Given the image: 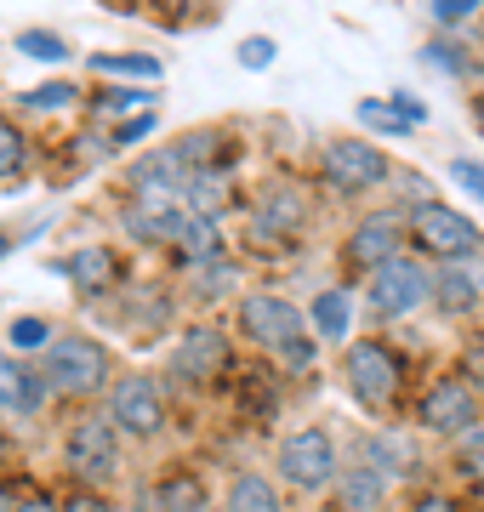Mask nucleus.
<instances>
[{
	"mask_svg": "<svg viewBox=\"0 0 484 512\" xmlns=\"http://www.w3.org/2000/svg\"><path fill=\"white\" fill-rule=\"evenodd\" d=\"M240 325H245L251 342L285 353L291 365L314 359V348H308V313H302L297 302H285V296H245L240 302Z\"/></svg>",
	"mask_w": 484,
	"mask_h": 512,
	"instance_id": "nucleus-1",
	"label": "nucleus"
},
{
	"mask_svg": "<svg viewBox=\"0 0 484 512\" xmlns=\"http://www.w3.org/2000/svg\"><path fill=\"white\" fill-rule=\"evenodd\" d=\"M52 393H69V399H86L109 382V353L97 348L92 336H57L46 348V365H40Z\"/></svg>",
	"mask_w": 484,
	"mask_h": 512,
	"instance_id": "nucleus-2",
	"label": "nucleus"
},
{
	"mask_svg": "<svg viewBox=\"0 0 484 512\" xmlns=\"http://www.w3.org/2000/svg\"><path fill=\"white\" fill-rule=\"evenodd\" d=\"M348 387H354L359 404H371V410H388L399 399V387H405V370L393 359L388 342H354L348 348Z\"/></svg>",
	"mask_w": 484,
	"mask_h": 512,
	"instance_id": "nucleus-3",
	"label": "nucleus"
},
{
	"mask_svg": "<svg viewBox=\"0 0 484 512\" xmlns=\"http://www.w3.org/2000/svg\"><path fill=\"white\" fill-rule=\"evenodd\" d=\"M280 478L297 484V490H325L336 473V450H331V433L325 427H302L280 444Z\"/></svg>",
	"mask_w": 484,
	"mask_h": 512,
	"instance_id": "nucleus-4",
	"label": "nucleus"
},
{
	"mask_svg": "<svg viewBox=\"0 0 484 512\" xmlns=\"http://www.w3.org/2000/svg\"><path fill=\"white\" fill-rule=\"evenodd\" d=\"M109 421H114V433L154 439V433H160V421H166L160 382H154V376H126V382H114L109 387Z\"/></svg>",
	"mask_w": 484,
	"mask_h": 512,
	"instance_id": "nucleus-5",
	"label": "nucleus"
},
{
	"mask_svg": "<svg viewBox=\"0 0 484 512\" xmlns=\"http://www.w3.org/2000/svg\"><path fill=\"white\" fill-rule=\"evenodd\" d=\"M410 234L422 239L433 256H445V262H462V256L479 251V228L462 217V211H450L439 200H422L410 211Z\"/></svg>",
	"mask_w": 484,
	"mask_h": 512,
	"instance_id": "nucleus-6",
	"label": "nucleus"
},
{
	"mask_svg": "<svg viewBox=\"0 0 484 512\" xmlns=\"http://www.w3.org/2000/svg\"><path fill=\"white\" fill-rule=\"evenodd\" d=\"M433 296V274L422 268V262H410V256H393L388 268L371 279V308L382 313V319H405L416 302H428Z\"/></svg>",
	"mask_w": 484,
	"mask_h": 512,
	"instance_id": "nucleus-7",
	"label": "nucleus"
},
{
	"mask_svg": "<svg viewBox=\"0 0 484 512\" xmlns=\"http://www.w3.org/2000/svg\"><path fill=\"white\" fill-rule=\"evenodd\" d=\"M126 188H131V200H177V194L188 188L183 148H154V154H143V160H131Z\"/></svg>",
	"mask_w": 484,
	"mask_h": 512,
	"instance_id": "nucleus-8",
	"label": "nucleus"
},
{
	"mask_svg": "<svg viewBox=\"0 0 484 512\" xmlns=\"http://www.w3.org/2000/svg\"><path fill=\"white\" fill-rule=\"evenodd\" d=\"M473 416H479V393L467 387V376L433 382L428 399H422V427H428V433H467Z\"/></svg>",
	"mask_w": 484,
	"mask_h": 512,
	"instance_id": "nucleus-9",
	"label": "nucleus"
},
{
	"mask_svg": "<svg viewBox=\"0 0 484 512\" xmlns=\"http://www.w3.org/2000/svg\"><path fill=\"white\" fill-rule=\"evenodd\" d=\"M114 461H120V439H114V421H80L69 433V467L86 484H109Z\"/></svg>",
	"mask_w": 484,
	"mask_h": 512,
	"instance_id": "nucleus-10",
	"label": "nucleus"
},
{
	"mask_svg": "<svg viewBox=\"0 0 484 512\" xmlns=\"http://www.w3.org/2000/svg\"><path fill=\"white\" fill-rule=\"evenodd\" d=\"M325 171L336 188H376L388 183V154L376 143H325Z\"/></svg>",
	"mask_w": 484,
	"mask_h": 512,
	"instance_id": "nucleus-11",
	"label": "nucleus"
},
{
	"mask_svg": "<svg viewBox=\"0 0 484 512\" xmlns=\"http://www.w3.org/2000/svg\"><path fill=\"white\" fill-rule=\"evenodd\" d=\"M399 234H405L399 211H371V217L354 228V239H348V262H354V268L382 274L393 256H399Z\"/></svg>",
	"mask_w": 484,
	"mask_h": 512,
	"instance_id": "nucleus-12",
	"label": "nucleus"
},
{
	"mask_svg": "<svg viewBox=\"0 0 484 512\" xmlns=\"http://www.w3.org/2000/svg\"><path fill=\"white\" fill-rule=\"evenodd\" d=\"M479 296H484V251L462 256V262H445L433 274V302L445 313H467Z\"/></svg>",
	"mask_w": 484,
	"mask_h": 512,
	"instance_id": "nucleus-13",
	"label": "nucleus"
},
{
	"mask_svg": "<svg viewBox=\"0 0 484 512\" xmlns=\"http://www.w3.org/2000/svg\"><path fill=\"white\" fill-rule=\"evenodd\" d=\"M228 365V342L217 325H188V336L177 342V370H183L188 382H205V376H217Z\"/></svg>",
	"mask_w": 484,
	"mask_h": 512,
	"instance_id": "nucleus-14",
	"label": "nucleus"
},
{
	"mask_svg": "<svg viewBox=\"0 0 484 512\" xmlns=\"http://www.w3.org/2000/svg\"><path fill=\"white\" fill-rule=\"evenodd\" d=\"M40 399H46V376L0 353V416H29V410H40Z\"/></svg>",
	"mask_w": 484,
	"mask_h": 512,
	"instance_id": "nucleus-15",
	"label": "nucleus"
},
{
	"mask_svg": "<svg viewBox=\"0 0 484 512\" xmlns=\"http://www.w3.org/2000/svg\"><path fill=\"white\" fill-rule=\"evenodd\" d=\"M365 467H376L382 478H410V473H416V444H410L405 433L382 427V433L365 439Z\"/></svg>",
	"mask_w": 484,
	"mask_h": 512,
	"instance_id": "nucleus-16",
	"label": "nucleus"
},
{
	"mask_svg": "<svg viewBox=\"0 0 484 512\" xmlns=\"http://www.w3.org/2000/svg\"><path fill=\"white\" fill-rule=\"evenodd\" d=\"M126 222H131V234H143V239H183V228H188V217L171 200H131Z\"/></svg>",
	"mask_w": 484,
	"mask_h": 512,
	"instance_id": "nucleus-17",
	"label": "nucleus"
},
{
	"mask_svg": "<svg viewBox=\"0 0 484 512\" xmlns=\"http://www.w3.org/2000/svg\"><path fill=\"white\" fill-rule=\"evenodd\" d=\"M359 120H365L371 131L405 137L410 126H422V120H428V109H422L416 97H393V103H376V97H365V103H359Z\"/></svg>",
	"mask_w": 484,
	"mask_h": 512,
	"instance_id": "nucleus-18",
	"label": "nucleus"
},
{
	"mask_svg": "<svg viewBox=\"0 0 484 512\" xmlns=\"http://www.w3.org/2000/svg\"><path fill=\"white\" fill-rule=\"evenodd\" d=\"M63 274H75V285H86V291H109L120 279V256L109 245H86V251H75L63 262Z\"/></svg>",
	"mask_w": 484,
	"mask_h": 512,
	"instance_id": "nucleus-19",
	"label": "nucleus"
},
{
	"mask_svg": "<svg viewBox=\"0 0 484 512\" xmlns=\"http://www.w3.org/2000/svg\"><path fill=\"white\" fill-rule=\"evenodd\" d=\"M382 484L388 478L376 473V467H348V473L336 478V501H342V512H376L382 507Z\"/></svg>",
	"mask_w": 484,
	"mask_h": 512,
	"instance_id": "nucleus-20",
	"label": "nucleus"
},
{
	"mask_svg": "<svg viewBox=\"0 0 484 512\" xmlns=\"http://www.w3.org/2000/svg\"><path fill=\"white\" fill-rule=\"evenodd\" d=\"M149 512H205V484L194 473L160 478V490L149 495Z\"/></svg>",
	"mask_w": 484,
	"mask_h": 512,
	"instance_id": "nucleus-21",
	"label": "nucleus"
},
{
	"mask_svg": "<svg viewBox=\"0 0 484 512\" xmlns=\"http://www.w3.org/2000/svg\"><path fill=\"white\" fill-rule=\"evenodd\" d=\"M308 325L325 336V342H342L348 336V325H354V308H348V296L342 291H319L314 308H308Z\"/></svg>",
	"mask_w": 484,
	"mask_h": 512,
	"instance_id": "nucleus-22",
	"label": "nucleus"
},
{
	"mask_svg": "<svg viewBox=\"0 0 484 512\" xmlns=\"http://www.w3.org/2000/svg\"><path fill=\"white\" fill-rule=\"evenodd\" d=\"M228 512H280V490L262 473H240L228 484Z\"/></svg>",
	"mask_w": 484,
	"mask_h": 512,
	"instance_id": "nucleus-23",
	"label": "nucleus"
},
{
	"mask_svg": "<svg viewBox=\"0 0 484 512\" xmlns=\"http://www.w3.org/2000/svg\"><path fill=\"white\" fill-rule=\"evenodd\" d=\"M297 222H302L297 188H274V194H268V205L257 211V234H291Z\"/></svg>",
	"mask_w": 484,
	"mask_h": 512,
	"instance_id": "nucleus-24",
	"label": "nucleus"
},
{
	"mask_svg": "<svg viewBox=\"0 0 484 512\" xmlns=\"http://www.w3.org/2000/svg\"><path fill=\"white\" fill-rule=\"evenodd\" d=\"M177 245H183V256H194V262H211V256L223 251V228H217V217H188Z\"/></svg>",
	"mask_w": 484,
	"mask_h": 512,
	"instance_id": "nucleus-25",
	"label": "nucleus"
},
{
	"mask_svg": "<svg viewBox=\"0 0 484 512\" xmlns=\"http://www.w3.org/2000/svg\"><path fill=\"white\" fill-rule=\"evenodd\" d=\"M18 52L35 57V63H63V57H69V46H63V35H52V29H23Z\"/></svg>",
	"mask_w": 484,
	"mask_h": 512,
	"instance_id": "nucleus-26",
	"label": "nucleus"
},
{
	"mask_svg": "<svg viewBox=\"0 0 484 512\" xmlns=\"http://www.w3.org/2000/svg\"><path fill=\"white\" fill-rule=\"evenodd\" d=\"M92 69L103 74H137V80H160V63L154 57H114V52H97Z\"/></svg>",
	"mask_w": 484,
	"mask_h": 512,
	"instance_id": "nucleus-27",
	"label": "nucleus"
},
{
	"mask_svg": "<svg viewBox=\"0 0 484 512\" xmlns=\"http://www.w3.org/2000/svg\"><path fill=\"white\" fill-rule=\"evenodd\" d=\"M23 160H29V148H23V131L12 120H0V177H18Z\"/></svg>",
	"mask_w": 484,
	"mask_h": 512,
	"instance_id": "nucleus-28",
	"label": "nucleus"
},
{
	"mask_svg": "<svg viewBox=\"0 0 484 512\" xmlns=\"http://www.w3.org/2000/svg\"><path fill=\"white\" fill-rule=\"evenodd\" d=\"M69 97H80L75 86H63V80H52V86H35V92H23V109H63Z\"/></svg>",
	"mask_w": 484,
	"mask_h": 512,
	"instance_id": "nucleus-29",
	"label": "nucleus"
},
{
	"mask_svg": "<svg viewBox=\"0 0 484 512\" xmlns=\"http://www.w3.org/2000/svg\"><path fill=\"white\" fill-rule=\"evenodd\" d=\"M12 348H52L46 319H18V325H12Z\"/></svg>",
	"mask_w": 484,
	"mask_h": 512,
	"instance_id": "nucleus-30",
	"label": "nucleus"
},
{
	"mask_svg": "<svg viewBox=\"0 0 484 512\" xmlns=\"http://www.w3.org/2000/svg\"><path fill=\"white\" fill-rule=\"evenodd\" d=\"M268 63H274V40L268 35H251L240 46V69H268Z\"/></svg>",
	"mask_w": 484,
	"mask_h": 512,
	"instance_id": "nucleus-31",
	"label": "nucleus"
},
{
	"mask_svg": "<svg viewBox=\"0 0 484 512\" xmlns=\"http://www.w3.org/2000/svg\"><path fill=\"white\" fill-rule=\"evenodd\" d=\"M450 183H462L473 200H484V165L479 160H456L450 165Z\"/></svg>",
	"mask_w": 484,
	"mask_h": 512,
	"instance_id": "nucleus-32",
	"label": "nucleus"
},
{
	"mask_svg": "<svg viewBox=\"0 0 484 512\" xmlns=\"http://www.w3.org/2000/svg\"><path fill=\"white\" fill-rule=\"evenodd\" d=\"M428 63H433V69H450V74H462V69H467L462 46H450V40H439V46H428Z\"/></svg>",
	"mask_w": 484,
	"mask_h": 512,
	"instance_id": "nucleus-33",
	"label": "nucleus"
},
{
	"mask_svg": "<svg viewBox=\"0 0 484 512\" xmlns=\"http://www.w3.org/2000/svg\"><path fill=\"white\" fill-rule=\"evenodd\" d=\"M228 285H234V268H228V262H211L200 274V296H223Z\"/></svg>",
	"mask_w": 484,
	"mask_h": 512,
	"instance_id": "nucleus-34",
	"label": "nucleus"
},
{
	"mask_svg": "<svg viewBox=\"0 0 484 512\" xmlns=\"http://www.w3.org/2000/svg\"><path fill=\"white\" fill-rule=\"evenodd\" d=\"M473 12H479V0H433V18L439 23H462Z\"/></svg>",
	"mask_w": 484,
	"mask_h": 512,
	"instance_id": "nucleus-35",
	"label": "nucleus"
},
{
	"mask_svg": "<svg viewBox=\"0 0 484 512\" xmlns=\"http://www.w3.org/2000/svg\"><path fill=\"white\" fill-rule=\"evenodd\" d=\"M143 103H154V92H103V109H114V114L143 109Z\"/></svg>",
	"mask_w": 484,
	"mask_h": 512,
	"instance_id": "nucleus-36",
	"label": "nucleus"
},
{
	"mask_svg": "<svg viewBox=\"0 0 484 512\" xmlns=\"http://www.w3.org/2000/svg\"><path fill=\"white\" fill-rule=\"evenodd\" d=\"M467 387H479V393H484V342L467 353Z\"/></svg>",
	"mask_w": 484,
	"mask_h": 512,
	"instance_id": "nucleus-37",
	"label": "nucleus"
},
{
	"mask_svg": "<svg viewBox=\"0 0 484 512\" xmlns=\"http://www.w3.org/2000/svg\"><path fill=\"white\" fill-rule=\"evenodd\" d=\"M410 512H462V507H456L450 495H422V501H416Z\"/></svg>",
	"mask_w": 484,
	"mask_h": 512,
	"instance_id": "nucleus-38",
	"label": "nucleus"
},
{
	"mask_svg": "<svg viewBox=\"0 0 484 512\" xmlns=\"http://www.w3.org/2000/svg\"><path fill=\"white\" fill-rule=\"evenodd\" d=\"M149 131H154V120L149 114H137L131 126H120V143H137V137H149Z\"/></svg>",
	"mask_w": 484,
	"mask_h": 512,
	"instance_id": "nucleus-39",
	"label": "nucleus"
},
{
	"mask_svg": "<svg viewBox=\"0 0 484 512\" xmlns=\"http://www.w3.org/2000/svg\"><path fill=\"white\" fill-rule=\"evenodd\" d=\"M467 473H473V478H484V433H479L473 444H467Z\"/></svg>",
	"mask_w": 484,
	"mask_h": 512,
	"instance_id": "nucleus-40",
	"label": "nucleus"
},
{
	"mask_svg": "<svg viewBox=\"0 0 484 512\" xmlns=\"http://www.w3.org/2000/svg\"><path fill=\"white\" fill-rule=\"evenodd\" d=\"M63 512H114V507H109V501H97V495H75Z\"/></svg>",
	"mask_w": 484,
	"mask_h": 512,
	"instance_id": "nucleus-41",
	"label": "nucleus"
},
{
	"mask_svg": "<svg viewBox=\"0 0 484 512\" xmlns=\"http://www.w3.org/2000/svg\"><path fill=\"white\" fill-rule=\"evenodd\" d=\"M18 512H63V507H52L46 495H29V501H18Z\"/></svg>",
	"mask_w": 484,
	"mask_h": 512,
	"instance_id": "nucleus-42",
	"label": "nucleus"
},
{
	"mask_svg": "<svg viewBox=\"0 0 484 512\" xmlns=\"http://www.w3.org/2000/svg\"><path fill=\"white\" fill-rule=\"evenodd\" d=\"M0 512H18V501H12L6 490H0Z\"/></svg>",
	"mask_w": 484,
	"mask_h": 512,
	"instance_id": "nucleus-43",
	"label": "nucleus"
},
{
	"mask_svg": "<svg viewBox=\"0 0 484 512\" xmlns=\"http://www.w3.org/2000/svg\"><path fill=\"white\" fill-rule=\"evenodd\" d=\"M6 245H12V239H6V234H0V256H6Z\"/></svg>",
	"mask_w": 484,
	"mask_h": 512,
	"instance_id": "nucleus-44",
	"label": "nucleus"
}]
</instances>
